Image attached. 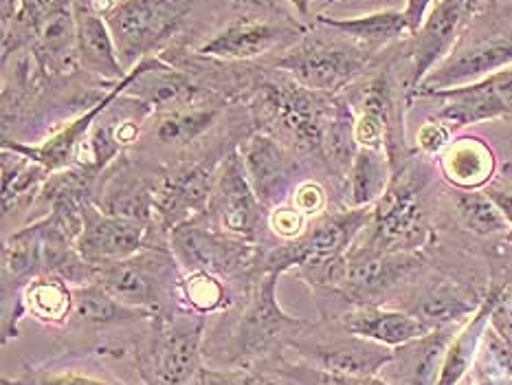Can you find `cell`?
I'll use <instances>...</instances> for the list:
<instances>
[{"mask_svg":"<svg viewBox=\"0 0 512 385\" xmlns=\"http://www.w3.org/2000/svg\"><path fill=\"white\" fill-rule=\"evenodd\" d=\"M73 306V289L60 278H51V275H40V278L31 280L25 291H22V308H25V317L29 315L36 322L49 326L53 330H60L66 319H69Z\"/></svg>","mask_w":512,"mask_h":385,"instance_id":"27","label":"cell"},{"mask_svg":"<svg viewBox=\"0 0 512 385\" xmlns=\"http://www.w3.org/2000/svg\"><path fill=\"white\" fill-rule=\"evenodd\" d=\"M205 216L225 234L260 245L262 227L269 223V209L253 192L238 148L229 150L225 161L220 163Z\"/></svg>","mask_w":512,"mask_h":385,"instance_id":"12","label":"cell"},{"mask_svg":"<svg viewBox=\"0 0 512 385\" xmlns=\"http://www.w3.org/2000/svg\"><path fill=\"white\" fill-rule=\"evenodd\" d=\"M3 385H33V383L25 377V374H22L20 379H7V377H3Z\"/></svg>","mask_w":512,"mask_h":385,"instance_id":"38","label":"cell"},{"mask_svg":"<svg viewBox=\"0 0 512 385\" xmlns=\"http://www.w3.org/2000/svg\"><path fill=\"white\" fill-rule=\"evenodd\" d=\"M77 53H80L82 71L95 80L117 84L130 73L119 62L117 47L104 14L95 9L93 0H73Z\"/></svg>","mask_w":512,"mask_h":385,"instance_id":"19","label":"cell"},{"mask_svg":"<svg viewBox=\"0 0 512 385\" xmlns=\"http://www.w3.org/2000/svg\"><path fill=\"white\" fill-rule=\"evenodd\" d=\"M280 273H264L231 311L209 317L205 361L211 368H260L291 350L308 326L288 315L277 300Z\"/></svg>","mask_w":512,"mask_h":385,"instance_id":"1","label":"cell"},{"mask_svg":"<svg viewBox=\"0 0 512 385\" xmlns=\"http://www.w3.org/2000/svg\"><path fill=\"white\" fill-rule=\"evenodd\" d=\"M205 0H117L104 20L113 33L119 62L126 71L159 58Z\"/></svg>","mask_w":512,"mask_h":385,"instance_id":"7","label":"cell"},{"mask_svg":"<svg viewBox=\"0 0 512 385\" xmlns=\"http://www.w3.org/2000/svg\"><path fill=\"white\" fill-rule=\"evenodd\" d=\"M168 240L183 273L203 271L218 275L242 293H249L260 275H264V249L260 245L233 238L214 225L203 227L198 223V216L174 227Z\"/></svg>","mask_w":512,"mask_h":385,"instance_id":"8","label":"cell"},{"mask_svg":"<svg viewBox=\"0 0 512 385\" xmlns=\"http://www.w3.org/2000/svg\"><path fill=\"white\" fill-rule=\"evenodd\" d=\"M451 132L453 130L449 126H444L442 121L431 117L427 124L420 126L418 135H416V143H418V148L425 152V154H438L440 150L449 148Z\"/></svg>","mask_w":512,"mask_h":385,"instance_id":"34","label":"cell"},{"mask_svg":"<svg viewBox=\"0 0 512 385\" xmlns=\"http://www.w3.org/2000/svg\"><path fill=\"white\" fill-rule=\"evenodd\" d=\"M385 53H372L341 31L313 22L291 49L269 62L310 91L341 95L370 75Z\"/></svg>","mask_w":512,"mask_h":385,"instance_id":"5","label":"cell"},{"mask_svg":"<svg viewBox=\"0 0 512 385\" xmlns=\"http://www.w3.org/2000/svg\"><path fill=\"white\" fill-rule=\"evenodd\" d=\"M51 172L25 154L3 148V209L5 216L27 209L40 196Z\"/></svg>","mask_w":512,"mask_h":385,"instance_id":"26","label":"cell"},{"mask_svg":"<svg viewBox=\"0 0 512 385\" xmlns=\"http://www.w3.org/2000/svg\"><path fill=\"white\" fill-rule=\"evenodd\" d=\"M389 185V163L383 150L359 148L348 172V205L370 207Z\"/></svg>","mask_w":512,"mask_h":385,"instance_id":"29","label":"cell"},{"mask_svg":"<svg viewBox=\"0 0 512 385\" xmlns=\"http://www.w3.org/2000/svg\"><path fill=\"white\" fill-rule=\"evenodd\" d=\"M438 3V0H405V9L403 14L407 18V25L411 29V36L425 25L427 16L431 14V5Z\"/></svg>","mask_w":512,"mask_h":385,"instance_id":"35","label":"cell"},{"mask_svg":"<svg viewBox=\"0 0 512 385\" xmlns=\"http://www.w3.org/2000/svg\"><path fill=\"white\" fill-rule=\"evenodd\" d=\"M493 152L482 139H458L451 143L449 150L442 157V172L447 179L462 187V190H473V187L484 185L493 174Z\"/></svg>","mask_w":512,"mask_h":385,"instance_id":"28","label":"cell"},{"mask_svg":"<svg viewBox=\"0 0 512 385\" xmlns=\"http://www.w3.org/2000/svg\"><path fill=\"white\" fill-rule=\"evenodd\" d=\"M253 370L269 374L282 385H387L381 377H343V374L324 372L297 359H288V355L266 361Z\"/></svg>","mask_w":512,"mask_h":385,"instance_id":"30","label":"cell"},{"mask_svg":"<svg viewBox=\"0 0 512 385\" xmlns=\"http://www.w3.org/2000/svg\"><path fill=\"white\" fill-rule=\"evenodd\" d=\"M288 352H295L297 361L343 377H378L394 357V348L352 335L328 317L308 322Z\"/></svg>","mask_w":512,"mask_h":385,"instance_id":"10","label":"cell"},{"mask_svg":"<svg viewBox=\"0 0 512 385\" xmlns=\"http://www.w3.org/2000/svg\"><path fill=\"white\" fill-rule=\"evenodd\" d=\"M308 220L293 203H284L269 212V227L275 236L284 238V242L295 240L308 229Z\"/></svg>","mask_w":512,"mask_h":385,"instance_id":"32","label":"cell"},{"mask_svg":"<svg viewBox=\"0 0 512 385\" xmlns=\"http://www.w3.org/2000/svg\"><path fill=\"white\" fill-rule=\"evenodd\" d=\"M460 326H442L425 337L394 348V357L381 370L387 385H438L444 355Z\"/></svg>","mask_w":512,"mask_h":385,"instance_id":"18","label":"cell"},{"mask_svg":"<svg viewBox=\"0 0 512 385\" xmlns=\"http://www.w3.org/2000/svg\"><path fill=\"white\" fill-rule=\"evenodd\" d=\"M317 22L326 27L341 31L343 36L352 38L356 44H361L372 53H385L394 49L396 44L411 38V29L407 18L400 9H383L372 11L363 16H317Z\"/></svg>","mask_w":512,"mask_h":385,"instance_id":"23","label":"cell"},{"mask_svg":"<svg viewBox=\"0 0 512 385\" xmlns=\"http://www.w3.org/2000/svg\"><path fill=\"white\" fill-rule=\"evenodd\" d=\"M150 227L135 218L108 214L95 201H88L84 203V227L75 240V249L86 262L106 267L154 247Z\"/></svg>","mask_w":512,"mask_h":385,"instance_id":"15","label":"cell"},{"mask_svg":"<svg viewBox=\"0 0 512 385\" xmlns=\"http://www.w3.org/2000/svg\"><path fill=\"white\" fill-rule=\"evenodd\" d=\"M288 7H291V14L297 16L304 25H313L317 18V0H286Z\"/></svg>","mask_w":512,"mask_h":385,"instance_id":"37","label":"cell"},{"mask_svg":"<svg viewBox=\"0 0 512 385\" xmlns=\"http://www.w3.org/2000/svg\"><path fill=\"white\" fill-rule=\"evenodd\" d=\"M510 64L512 11L497 3L471 22L453 51L422 80L414 99L484 80Z\"/></svg>","mask_w":512,"mask_h":385,"instance_id":"6","label":"cell"},{"mask_svg":"<svg viewBox=\"0 0 512 385\" xmlns=\"http://www.w3.org/2000/svg\"><path fill=\"white\" fill-rule=\"evenodd\" d=\"M209 317L172 308L152 315L132 344V366L143 385H200Z\"/></svg>","mask_w":512,"mask_h":385,"instance_id":"3","label":"cell"},{"mask_svg":"<svg viewBox=\"0 0 512 385\" xmlns=\"http://www.w3.org/2000/svg\"><path fill=\"white\" fill-rule=\"evenodd\" d=\"M291 203L302 212L306 218H321L328 207L326 190L315 181H302L291 196Z\"/></svg>","mask_w":512,"mask_h":385,"instance_id":"33","label":"cell"},{"mask_svg":"<svg viewBox=\"0 0 512 385\" xmlns=\"http://www.w3.org/2000/svg\"><path fill=\"white\" fill-rule=\"evenodd\" d=\"M482 302L484 300H477V295L464 289L460 282L436 278L416 286V291L403 304V311L416 315L429 328L436 330L442 326H462L464 322H469Z\"/></svg>","mask_w":512,"mask_h":385,"instance_id":"20","label":"cell"},{"mask_svg":"<svg viewBox=\"0 0 512 385\" xmlns=\"http://www.w3.org/2000/svg\"><path fill=\"white\" fill-rule=\"evenodd\" d=\"M181 278L183 269L170 247H146L126 260L99 267L95 282L121 304L157 315L181 308Z\"/></svg>","mask_w":512,"mask_h":385,"instance_id":"9","label":"cell"},{"mask_svg":"<svg viewBox=\"0 0 512 385\" xmlns=\"http://www.w3.org/2000/svg\"><path fill=\"white\" fill-rule=\"evenodd\" d=\"M97 361V352H66L62 359L27 366L25 377L33 385H143L121 381L108 368L97 366Z\"/></svg>","mask_w":512,"mask_h":385,"instance_id":"24","label":"cell"},{"mask_svg":"<svg viewBox=\"0 0 512 385\" xmlns=\"http://www.w3.org/2000/svg\"><path fill=\"white\" fill-rule=\"evenodd\" d=\"M335 319L352 335L376 341V344H383L387 348L405 346L433 330L416 315L403 311V308H387L381 304L350 306L348 311Z\"/></svg>","mask_w":512,"mask_h":385,"instance_id":"21","label":"cell"},{"mask_svg":"<svg viewBox=\"0 0 512 385\" xmlns=\"http://www.w3.org/2000/svg\"><path fill=\"white\" fill-rule=\"evenodd\" d=\"M339 102V95L310 91L291 75L269 64H255L244 93L253 121L291 150L324 161L326 128Z\"/></svg>","mask_w":512,"mask_h":385,"instance_id":"2","label":"cell"},{"mask_svg":"<svg viewBox=\"0 0 512 385\" xmlns=\"http://www.w3.org/2000/svg\"><path fill=\"white\" fill-rule=\"evenodd\" d=\"M306 31L308 25L271 0H238L218 29L194 44L192 51H183L231 64H258L260 60L269 64L291 49Z\"/></svg>","mask_w":512,"mask_h":385,"instance_id":"4","label":"cell"},{"mask_svg":"<svg viewBox=\"0 0 512 385\" xmlns=\"http://www.w3.org/2000/svg\"><path fill=\"white\" fill-rule=\"evenodd\" d=\"M396 0H319L317 5V16L326 14L328 9L332 7H339V5H352V7H365L370 9L367 14H372V11H383V9H389L387 5H394Z\"/></svg>","mask_w":512,"mask_h":385,"instance_id":"36","label":"cell"},{"mask_svg":"<svg viewBox=\"0 0 512 385\" xmlns=\"http://www.w3.org/2000/svg\"><path fill=\"white\" fill-rule=\"evenodd\" d=\"M458 385H475V383H473V377H471V374H469V377H464V379H462Z\"/></svg>","mask_w":512,"mask_h":385,"instance_id":"39","label":"cell"},{"mask_svg":"<svg viewBox=\"0 0 512 385\" xmlns=\"http://www.w3.org/2000/svg\"><path fill=\"white\" fill-rule=\"evenodd\" d=\"M247 295L249 293H242L227 280L218 278V275L203 271L183 273L181 284H178V304H181V308L205 317L231 311Z\"/></svg>","mask_w":512,"mask_h":385,"instance_id":"25","label":"cell"},{"mask_svg":"<svg viewBox=\"0 0 512 385\" xmlns=\"http://www.w3.org/2000/svg\"><path fill=\"white\" fill-rule=\"evenodd\" d=\"M227 154H209L207 161L181 163L152 181L154 214L165 236H170L174 227L205 214L216 172Z\"/></svg>","mask_w":512,"mask_h":385,"instance_id":"13","label":"cell"},{"mask_svg":"<svg viewBox=\"0 0 512 385\" xmlns=\"http://www.w3.org/2000/svg\"><path fill=\"white\" fill-rule=\"evenodd\" d=\"M236 104L238 102H231L227 97H211L192 106L152 113L143 126L139 141H146L161 150H185L209 135L220 124L222 115Z\"/></svg>","mask_w":512,"mask_h":385,"instance_id":"17","label":"cell"},{"mask_svg":"<svg viewBox=\"0 0 512 385\" xmlns=\"http://www.w3.org/2000/svg\"><path fill=\"white\" fill-rule=\"evenodd\" d=\"M97 194L99 196L95 198V203L104 212L157 225L152 183L132 172L130 163L124 157H119L110 168H106V176L99 181Z\"/></svg>","mask_w":512,"mask_h":385,"instance_id":"22","label":"cell"},{"mask_svg":"<svg viewBox=\"0 0 512 385\" xmlns=\"http://www.w3.org/2000/svg\"><path fill=\"white\" fill-rule=\"evenodd\" d=\"M455 207H458L462 223L480 236L497 234V231H504L508 225L502 209H499L493 198L486 194L462 192L455 198Z\"/></svg>","mask_w":512,"mask_h":385,"instance_id":"31","label":"cell"},{"mask_svg":"<svg viewBox=\"0 0 512 385\" xmlns=\"http://www.w3.org/2000/svg\"><path fill=\"white\" fill-rule=\"evenodd\" d=\"M429 97L442 102L433 119L442 121L451 130H460L488 119L512 117V64L484 77V80L444 88V91Z\"/></svg>","mask_w":512,"mask_h":385,"instance_id":"16","label":"cell"},{"mask_svg":"<svg viewBox=\"0 0 512 385\" xmlns=\"http://www.w3.org/2000/svg\"><path fill=\"white\" fill-rule=\"evenodd\" d=\"M427 174L420 165H407L385 194L378 198L372 214V236L367 245L376 251H407L422 240V190Z\"/></svg>","mask_w":512,"mask_h":385,"instance_id":"11","label":"cell"},{"mask_svg":"<svg viewBox=\"0 0 512 385\" xmlns=\"http://www.w3.org/2000/svg\"><path fill=\"white\" fill-rule=\"evenodd\" d=\"M242 157L244 172L258 194L262 205L269 209L280 207L293 196L299 174V163L295 150H291L280 139H275L269 132L255 130L238 146Z\"/></svg>","mask_w":512,"mask_h":385,"instance_id":"14","label":"cell"}]
</instances>
